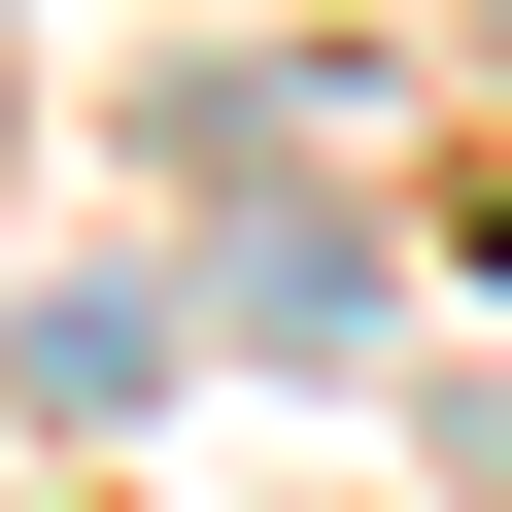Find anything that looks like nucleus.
Listing matches in <instances>:
<instances>
[{
    "mask_svg": "<svg viewBox=\"0 0 512 512\" xmlns=\"http://www.w3.org/2000/svg\"><path fill=\"white\" fill-rule=\"evenodd\" d=\"M205 342H274V376H376V239L239 205V239H205Z\"/></svg>",
    "mask_w": 512,
    "mask_h": 512,
    "instance_id": "nucleus-1",
    "label": "nucleus"
}]
</instances>
